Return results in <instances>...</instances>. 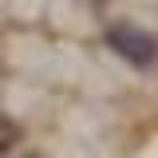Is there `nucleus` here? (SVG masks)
<instances>
[{
    "instance_id": "obj_3",
    "label": "nucleus",
    "mask_w": 158,
    "mask_h": 158,
    "mask_svg": "<svg viewBox=\"0 0 158 158\" xmlns=\"http://www.w3.org/2000/svg\"><path fill=\"white\" fill-rule=\"evenodd\" d=\"M20 158H48V154H40V150H24Z\"/></svg>"
},
{
    "instance_id": "obj_1",
    "label": "nucleus",
    "mask_w": 158,
    "mask_h": 158,
    "mask_svg": "<svg viewBox=\"0 0 158 158\" xmlns=\"http://www.w3.org/2000/svg\"><path fill=\"white\" fill-rule=\"evenodd\" d=\"M103 44H107L118 59H127L131 67H138V71H146V67L158 63V36L146 32L135 20H115V24L103 32Z\"/></svg>"
},
{
    "instance_id": "obj_2",
    "label": "nucleus",
    "mask_w": 158,
    "mask_h": 158,
    "mask_svg": "<svg viewBox=\"0 0 158 158\" xmlns=\"http://www.w3.org/2000/svg\"><path fill=\"white\" fill-rule=\"evenodd\" d=\"M20 142V123L8 111H0V154H8V150H16Z\"/></svg>"
}]
</instances>
